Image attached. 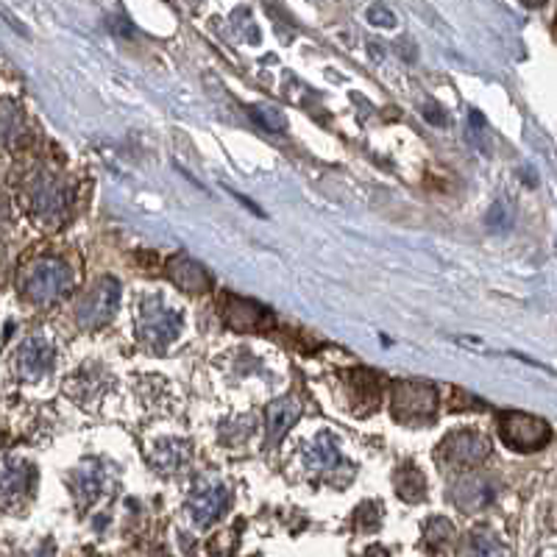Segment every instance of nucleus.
<instances>
[{
	"instance_id": "1",
	"label": "nucleus",
	"mask_w": 557,
	"mask_h": 557,
	"mask_svg": "<svg viewBox=\"0 0 557 557\" xmlns=\"http://www.w3.org/2000/svg\"><path fill=\"white\" fill-rule=\"evenodd\" d=\"M182 315H178L173 307H168L159 296L143 298V305L137 310V332L143 337V343H148L151 348L162 351V348L171 346L178 335H182Z\"/></svg>"
},
{
	"instance_id": "2",
	"label": "nucleus",
	"mask_w": 557,
	"mask_h": 557,
	"mask_svg": "<svg viewBox=\"0 0 557 557\" xmlns=\"http://www.w3.org/2000/svg\"><path fill=\"white\" fill-rule=\"evenodd\" d=\"M20 287L34 305H48L73 287V271L62 260H37L23 271Z\"/></svg>"
},
{
	"instance_id": "3",
	"label": "nucleus",
	"mask_w": 557,
	"mask_h": 557,
	"mask_svg": "<svg viewBox=\"0 0 557 557\" xmlns=\"http://www.w3.org/2000/svg\"><path fill=\"white\" fill-rule=\"evenodd\" d=\"M437 393L426 382H396L393 385V416L401 424H424L435 416Z\"/></svg>"
},
{
	"instance_id": "4",
	"label": "nucleus",
	"mask_w": 557,
	"mask_h": 557,
	"mask_svg": "<svg viewBox=\"0 0 557 557\" xmlns=\"http://www.w3.org/2000/svg\"><path fill=\"white\" fill-rule=\"evenodd\" d=\"M121 305V282L114 276H101L96 285L84 293L82 305H78V326L84 330H98L103 323L112 321Z\"/></svg>"
},
{
	"instance_id": "5",
	"label": "nucleus",
	"mask_w": 557,
	"mask_h": 557,
	"mask_svg": "<svg viewBox=\"0 0 557 557\" xmlns=\"http://www.w3.org/2000/svg\"><path fill=\"white\" fill-rule=\"evenodd\" d=\"M499 437L516 451H535L549 444L552 430L546 421L527 412H502L499 416Z\"/></svg>"
},
{
	"instance_id": "6",
	"label": "nucleus",
	"mask_w": 557,
	"mask_h": 557,
	"mask_svg": "<svg viewBox=\"0 0 557 557\" xmlns=\"http://www.w3.org/2000/svg\"><path fill=\"white\" fill-rule=\"evenodd\" d=\"M70 193L59 178L37 176L26 190V203L39 223H57L67 209Z\"/></svg>"
},
{
	"instance_id": "7",
	"label": "nucleus",
	"mask_w": 557,
	"mask_h": 557,
	"mask_svg": "<svg viewBox=\"0 0 557 557\" xmlns=\"http://www.w3.org/2000/svg\"><path fill=\"white\" fill-rule=\"evenodd\" d=\"M34 480V466L28 460H20V457H0V507L23 505L28 494H32Z\"/></svg>"
},
{
	"instance_id": "8",
	"label": "nucleus",
	"mask_w": 557,
	"mask_h": 557,
	"mask_svg": "<svg viewBox=\"0 0 557 557\" xmlns=\"http://www.w3.org/2000/svg\"><path fill=\"white\" fill-rule=\"evenodd\" d=\"M441 455L455 469H471V466H476V462H482L491 455V444H487V437L480 435V432L460 430L446 435Z\"/></svg>"
},
{
	"instance_id": "9",
	"label": "nucleus",
	"mask_w": 557,
	"mask_h": 557,
	"mask_svg": "<svg viewBox=\"0 0 557 557\" xmlns=\"http://www.w3.org/2000/svg\"><path fill=\"white\" fill-rule=\"evenodd\" d=\"M14 368L23 380H42L53 368V346L42 337H32L17 348Z\"/></svg>"
},
{
	"instance_id": "10",
	"label": "nucleus",
	"mask_w": 557,
	"mask_h": 557,
	"mask_svg": "<svg viewBox=\"0 0 557 557\" xmlns=\"http://www.w3.org/2000/svg\"><path fill=\"white\" fill-rule=\"evenodd\" d=\"M228 505L226 485H201L190 496V516L198 527L215 524Z\"/></svg>"
},
{
	"instance_id": "11",
	"label": "nucleus",
	"mask_w": 557,
	"mask_h": 557,
	"mask_svg": "<svg viewBox=\"0 0 557 557\" xmlns=\"http://www.w3.org/2000/svg\"><path fill=\"white\" fill-rule=\"evenodd\" d=\"M496 499V487L494 482H487L485 476H466V480L457 482L451 487V502L460 507L462 513H471V510H482L491 502Z\"/></svg>"
},
{
	"instance_id": "12",
	"label": "nucleus",
	"mask_w": 557,
	"mask_h": 557,
	"mask_svg": "<svg viewBox=\"0 0 557 557\" xmlns=\"http://www.w3.org/2000/svg\"><path fill=\"white\" fill-rule=\"evenodd\" d=\"M298 416H301V401L296 396H285V399L273 401L268 407V446H276L290 432Z\"/></svg>"
},
{
	"instance_id": "13",
	"label": "nucleus",
	"mask_w": 557,
	"mask_h": 557,
	"mask_svg": "<svg viewBox=\"0 0 557 557\" xmlns=\"http://www.w3.org/2000/svg\"><path fill=\"white\" fill-rule=\"evenodd\" d=\"M168 276H171L173 285L187 293H207L212 287V276L207 273V268L196 260H187V257H176L168 265Z\"/></svg>"
},
{
	"instance_id": "14",
	"label": "nucleus",
	"mask_w": 557,
	"mask_h": 557,
	"mask_svg": "<svg viewBox=\"0 0 557 557\" xmlns=\"http://www.w3.org/2000/svg\"><path fill=\"white\" fill-rule=\"evenodd\" d=\"M305 462L315 471L337 469L341 466V449H337V437L332 432H321L315 441H310L305 451Z\"/></svg>"
},
{
	"instance_id": "15",
	"label": "nucleus",
	"mask_w": 557,
	"mask_h": 557,
	"mask_svg": "<svg viewBox=\"0 0 557 557\" xmlns=\"http://www.w3.org/2000/svg\"><path fill=\"white\" fill-rule=\"evenodd\" d=\"M268 318V312L262 307H257L253 301H243V298H226L223 301V321L232 326V330H253V326H260L262 321Z\"/></svg>"
},
{
	"instance_id": "16",
	"label": "nucleus",
	"mask_w": 557,
	"mask_h": 557,
	"mask_svg": "<svg viewBox=\"0 0 557 557\" xmlns=\"http://www.w3.org/2000/svg\"><path fill=\"white\" fill-rule=\"evenodd\" d=\"M190 460V446L184 444V441H159L153 446L151 462L153 469L162 471V474H173L184 466V462Z\"/></svg>"
},
{
	"instance_id": "17",
	"label": "nucleus",
	"mask_w": 557,
	"mask_h": 557,
	"mask_svg": "<svg viewBox=\"0 0 557 557\" xmlns=\"http://www.w3.org/2000/svg\"><path fill=\"white\" fill-rule=\"evenodd\" d=\"M26 132L23 109L9 98H0V148H12Z\"/></svg>"
},
{
	"instance_id": "18",
	"label": "nucleus",
	"mask_w": 557,
	"mask_h": 557,
	"mask_svg": "<svg viewBox=\"0 0 557 557\" xmlns=\"http://www.w3.org/2000/svg\"><path fill=\"white\" fill-rule=\"evenodd\" d=\"M107 487V471L101 462H84L76 471V494L82 502H96Z\"/></svg>"
},
{
	"instance_id": "19",
	"label": "nucleus",
	"mask_w": 557,
	"mask_h": 557,
	"mask_svg": "<svg viewBox=\"0 0 557 557\" xmlns=\"http://www.w3.org/2000/svg\"><path fill=\"white\" fill-rule=\"evenodd\" d=\"M393 480H396V494H399V499L410 502V505L426 499V476L421 474L416 466H405V469H399Z\"/></svg>"
},
{
	"instance_id": "20",
	"label": "nucleus",
	"mask_w": 557,
	"mask_h": 557,
	"mask_svg": "<svg viewBox=\"0 0 557 557\" xmlns=\"http://www.w3.org/2000/svg\"><path fill=\"white\" fill-rule=\"evenodd\" d=\"M424 535H426V544L432 549H444V546L451 544L455 539V524L446 519H430L424 527Z\"/></svg>"
},
{
	"instance_id": "21",
	"label": "nucleus",
	"mask_w": 557,
	"mask_h": 557,
	"mask_svg": "<svg viewBox=\"0 0 557 557\" xmlns=\"http://www.w3.org/2000/svg\"><path fill=\"white\" fill-rule=\"evenodd\" d=\"M253 121L260 123L265 132H273V134H282L287 128L285 114L278 112L276 107H253Z\"/></svg>"
},
{
	"instance_id": "22",
	"label": "nucleus",
	"mask_w": 557,
	"mask_h": 557,
	"mask_svg": "<svg viewBox=\"0 0 557 557\" xmlns=\"http://www.w3.org/2000/svg\"><path fill=\"white\" fill-rule=\"evenodd\" d=\"M516 221V212L510 207V201H496L487 212V226L494 228V232H507V228L513 226Z\"/></svg>"
},
{
	"instance_id": "23",
	"label": "nucleus",
	"mask_w": 557,
	"mask_h": 557,
	"mask_svg": "<svg viewBox=\"0 0 557 557\" xmlns=\"http://www.w3.org/2000/svg\"><path fill=\"white\" fill-rule=\"evenodd\" d=\"M471 549H474V557H502V544L494 539V532L480 530L471 541Z\"/></svg>"
},
{
	"instance_id": "24",
	"label": "nucleus",
	"mask_w": 557,
	"mask_h": 557,
	"mask_svg": "<svg viewBox=\"0 0 557 557\" xmlns=\"http://www.w3.org/2000/svg\"><path fill=\"white\" fill-rule=\"evenodd\" d=\"M380 521H382V513L376 502H366L362 507H357V524H360V530L374 532L376 527H380Z\"/></svg>"
},
{
	"instance_id": "25",
	"label": "nucleus",
	"mask_w": 557,
	"mask_h": 557,
	"mask_svg": "<svg viewBox=\"0 0 557 557\" xmlns=\"http://www.w3.org/2000/svg\"><path fill=\"white\" fill-rule=\"evenodd\" d=\"M368 20H371L374 26H385V28L396 26V17H393L391 9L380 7V3H374V7L368 9Z\"/></svg>"
},
{
	"instance_id": "26",
	"label": "nucleus",
	"mask_w": 557,
	"mask_h": 557,
	"mask_svg": "<svg viewBox=\"0 0 557 557\" xmlns=\"http://www.w3.org/2000/svg\"><path fill=\"white\" fill-rule=\"evenodd\" d=\"M424 117L430 123H435V126H444L446 123V114L441 112V109L435 107V103H430V107H424Z\"/></svg>"
}]
</instances>
